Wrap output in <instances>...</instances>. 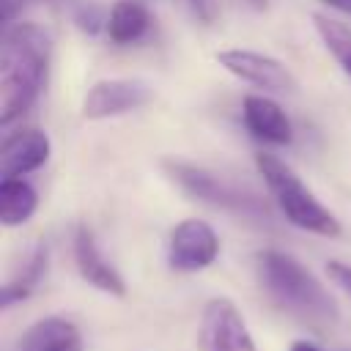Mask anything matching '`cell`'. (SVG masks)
I'll list each match as a JSON object with an SVG mask.
<instances>
[{
    "instance_id": "1",
    "label": "cell",
    "mask_w": 351,
    "mask_h": 351,
    "mask_svg": "<svg viewBox=\"0 0 351 351\" xmlns=\"http://www.w3.org/2000/svg\"><path fill=\"white\" fill-rule=\"evenodd\" d=\"M52 36L36 22H14L0 47V123L22 118L47 85Z\"/></svg>"
},
{
    "instance_id": "2",
    "label": "cell",
    "mask_w": 351,
    "mask_h": 351,
    "mask_svg": "<svg viewBox=\"0 0 351 351\" xmlns=\"http://www.w3.org/2000/svg\"><path fill=\"white\" fill-rule=\"evenodd\" d=\"M255 274L266 296L285 313L313 326H332L340 318L335 296L324 282L302 266L293 255L280 250H261L255 255Z\"/></svg>"
},
{
    "instance_id": "3",
    "label": "cell",
    "mask_w": 351,
    "mask_h": 351,
    "mask_svg": "<svg viewBox=\"0 0 351 351\" xmlns=\"http://www.w3.org/2000/svg\"><path fill=\"white\" fill-rule=\"evenodd\" d=\"M255 167L263 176L277 208L293 228L315 236H326V239H337L343 233L340 219L313 195V189L282 159H277L274 154H258Z\"/></svg>"
},
{
    "instance_id": "4",
    "label": "cell",
    "mask_w": 351,
    "mask_h": 351,
    "mask_svg": "<svg viewBox=\"0 0 351 351\" xmlns=\"http://www.w3.org/2000/svg\"><path fill=\"white\" fill-rule=\"evenodd\" d=\"M167 173L176 178V184L184 192H189L192 197H197L203 203H211L217 208L244 214V217H266L269 214L266 203L258 195L239 189L236 184L219 178L217 173H211L206 167H197L189 162H167Z\"/></svg>"
},
{
    "instance_id": "5",
    "label": "cell",
    "mask_w": 351,
    "mask_h": 351,
    "mask_svg": "<svg viewBox=\"0 0 351 351\" xmlns=\"http://www.w3.org/2000/svg\"><path fill=\"white\" fill-rule=\"evenodd\" d=\"M197 346L200 351H258L241 310L228 296H214L203 304Z\"/></svg>"
},
{
    "instance_id": "6",
    "label": "cell",
    "mask_w": 351,
    "mask_h": 351,
    "mask_svg": "<svg viewBox=\"0 0 351 351\" xmlns=\"http://www.w3.org/2000/svg\"><path fill=\"white\" fill-rule=\"evenodd\" d=\"M217 63L228 74H233L236 80H241L247 85H255L261 90H269V93H293L299 88L291 69L282 60H277L266 52L233 47V49L217 52Z\"/></svg>"
},
{
    "instance_id": "7",
    "label": "cell",
    "mask_w": 351,
    "mask_h": 351,
    "mask_svg": "<svg viewBox=\"0 0 351 351\" xmlns=\"http://www.w3.org/2000/svg\"><path fill=\"white\" fill-rule=\"evenodd\" d=\"M154 90L145 80H132V77H110L99 80L88 88L82 99V118L88 121H104V118H118L126 112H134L151 101Z\"/></svg>"
},
{
    "instance_id": "8",
    "label": "cell",
    "mask_w": 351,
    "mask_h": 351,
    "mask_svg": "<svg viewBox=\"0 0 351 351\" xmlns=\"http://www.w3.org/2000/svg\"><path fill=\"white\" fill-rule=\"evenodd\" d=\"M217 255H219V236L208 222L189 217L170 230V241H167L170 269L181 274L203 271L217 261Z\"/></svg>"
},
{
    "instance_id": "9",
    "label": "cell",
    "mask_w": 351,
    "mask_h": 351,
    "mask_svg": "<svg viewBox=\"0 0 351 351\" xmlns=\"http://www.w3.org/2000/svg\"><path fill=\"white\" fill-rule=\"evenodd\" d=\"M74 263H77V271L80 277L93 285L96 291L107 293V296H126V282L121 277V271L101 255L99 244H96V236L88 225H80L74 230Z\"/></svg>"
},
{
    "instance_id": "10",
    "label": "cell",
    "mask_w": 351,
    "mask_h": 351,
    "mask_svg": "<svg viewBox=\"0 0 351 351\" xmlns=\"http://www.w3.org/2000/svg\"><path fill=\"white\" fill-rule=\"evenodd\" d=\"M52 154V143L41 129H19L5 134L0 148V176L3 178H25L27 173L47 165Z\"/></svg>"
},
{
    "instance_id": "11",
    "label": "cell",
    "mask_w": 351,
    "mask_h": 351,
    "mask_svg": "<svg viewBox=\"0 0 351 351\" xmlns=\"http://www.w3.org/2000/svg\"><path fill=\"white\" fill-rule=\"evenodd\" d=\"M241 118H244L247 132L255 140H261V143L288 145L293 140V126H291L285 110L274 99H269L263 93L244 96V101H241Z\"/></svg>"
},
{
    "instance_id": "12",
    "label": "cell",
    "mask_w": 351,
    "mask_h": 351,
    "mask_svg": "<svg viewBox=\"0 0 351 351\" xmlns=\"http://www.w3.org/2000/svg\"><path fill=\"white\" fill-rule=\"evenodd\" d=\"M16 351H85V346L74 321L47 315L22 332Z\"/></svg>"
},
{
    "instance_id": "13",
    "label": "cell",
    "mask_w": 351,
    "mask_h": 351,
    "mask_svg": "<svg viewBox=\"0 0 351 351\" xmlns=\"http://www.w3.org/2000/svg\"><path fill=\"white\" fill-rule=\"evenodd\" d=\"M148 30H151V14L137 0H118L107 14L104 33L110 36L112 44H121V47L137 44L145 38Z\"/></svg>"
},
{
    "instance_id": "14",
    "label": "cell",
    "mask_w": 351,
    "mask_h": 351,
    "mask_svg": "<svg viewBox=\"0 0 351 351\" xmlns=\"http://www.w3.org/2000/svg\"><path fill=\"white\" fill-rule=\"evenodd\" d=\"M47 266H49V250H47V244H36L30 250V255L25 258L22 269L3 285V296H0L3 310H11L14 304L25 302L47 277Z\"/></svg>"
},
{
    "instance_id": "15",
    "label": "cell",
    "mask_w": 351,
    "mask_h": 351,
    "mask_svg": "<svg viewBox=\"0 0 351 351\" xmlns=\"http://www.w3.org/2000/svg\"><path fill=\"white\" fill-rule=\"evenodd\" d=\"M38 208V192L25 178H0V222L3 228L25 225Z\"/></svg>"
},
{
    "instance_id": "16",
    "label": "cell",
    "mask_w": 351,
    "mask_h": 351,
    "mask_svg": "<svg viewBox=\"0 0 351 351\" xmlns=\"http://www.w3.org/2000/svg\"><path fill=\"white\" fill-rule=\"evenodd\" d=\"M313 25H315V33L321 36L324 47L332 52V58L340 63V69L351 80V27L326 14H313Z\"/></svg>"
},
{
    "instance_id": "17",
    "label": "cell",
    "mask_w": 351,
    "mask_h": 351,
    "mask_svg": "<svg viewBox=\"0 0 351 351\" xmlns=\"http://www.w3.org/2000/svg\"><path fill=\"white\" fill-rule=\"evenodd\" d=\"M74 22H77V27L82 30V33H99V30H104L107 27V14L99 8V5H93V3H82L77 11H74Z\"/></svg>"
},
{
    "instance_id": "18",
    "label": "cell",
    "mask_w": 351,
    "mask_h": 351,
    "mask_svg": "<svg viewBox=\"0 0 351 351\" xmlns=\"http://www.w3.org/2000/svg\"><path fill=\"white\" fill-rule=\"evenodd\" d=\"M326 274H329V280H332L337 288H343V291L351 296V263L329 261V263H326Z\"/></svg>"
},
{
    "instance_id": "19",
    "label": "cell",
    "mask_w": 351,
    "mask_h": 351,
    "mask_svg": "<svg viewBox=\"0 0 351 351\" xmlns=\"http://www.w3.org/2000/svg\"><path fill=\"white\" fill-rule=\"evenodd\" d=\"M189 3H192V11L203 22H214V16H217V0H189Z\"/></svg>"
},
{
    "instance_id": "20",
    "label": "cell",
    "mask_w": 351,
    "mask_h": 351,
    "mask_svg": "<svg viewBox=\"0 0 351 351\" xmlns=\"http://www.w3.org/2000/svg\"><path fill=\"white\" fill-rule=\"evenodd\" d=\"M16 5H19V0H3V25L5 27L16 22Z\"/></svg>"
},
{
    "instance_id": "21",
    "label": "cell",
    "mask_w": 351,
    "mask_h": 351,
    "mask_svg": "<svg viewBox=\"0 0 351 351\" xmlns=\"http://www.w3.org/2000/svg\"><path fill=\"white\" fill-rule=\"evenodd\" d=\"M324 5H329V8H335V11H340V14H348L351 16V0H321Z\"/></svg>"
},
{
    "instance_id": "22",
    "label": "cell",
    "mask_w": 351,
    "mask_h": 351,
    "mask_svg": "<svg viewBox=\"0 0 351 351\" xmlns=\"http://www.w3.org/2000/svg\"><path fill=\"white\" fill-rule=\"evenodd\" d=\"M288 351H321V348L315 343H310V340H296V343H291Z\"/></svg>"
},
{
    "instance_id": "23",
    "label": "cell",
    "mask_w": 351,
    "mask_h": 351,
    "mask_svg": "<svg viewBox=\"0 0 351 351\" xmlns=\"http://www.w3.org/2000/svg\"><path fill=\"white\" fill-rule=\"evenodd\" d=\"M250 8H255V11H263L266 5H269V0H244Z\"/></svg>"
},
{
    "instance_id": "24",
    "label": "cell",
    "mask_w": 351,
    "mask_h": 351,
    "mask_svg": "<svg viewBox=\"0 0 351 351\" xmlns=\"http://www.w3.org/2000/svg\"><path fill=\"white\" fill-rule=\"evenodd\" d=\"M52 3H66V0H52Z\"/></svg>"
}]
</instances>
